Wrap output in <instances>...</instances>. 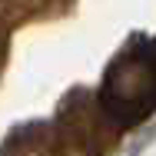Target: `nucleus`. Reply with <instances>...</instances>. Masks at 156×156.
<instances>
[{"label":"nucleus","mask_w":156,"mask_h":156,"mask_svg":"<svg viewBox=\"0 0 156 156\" xmlns=\"http://www.w3.org/2000/svg\"><path fill=\"white\" fill-rule=\"evenodd\" d=\"M100 106L113 126H129L156 106V43L146 50H126L110 66Z\"/></svg>","instance_id":"f257e3e1"}]
</instances>
